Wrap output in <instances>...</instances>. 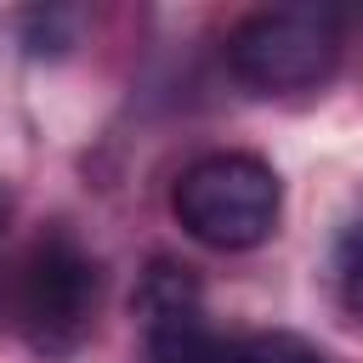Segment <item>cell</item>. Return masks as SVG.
I'll return each instance as SVG.
<instances>
[{
    "label": "cell",
    "mask_w": 363,
    "mask_h": 363,
    "mask_svg": "<svg viewBox=\"0 0 363 363\" xmlns=\"http://www.w3.org/2000/svg\"><path fill=\"white\" fill-rule=\"evenodd\" d=\"M170 210L210 250H255L278 227L284 187L255 153H204L182 170Z\"/></svg>",
    "instance_id": "cell-1"
},
{
    "label": "cell",
    "mask_w": 363,
    "mask_h": 363,
    "mask_svg": "<svg viewBox=\"0 0 363 363\" xmlns=\"http://www.w3.org/2000/svg\"><path fill=\"white\" fill-rule=\"evenodd\" d=\"M340 62V11L335 6H267L227 34V68L255 96L312 91Z\"/></svg>",
    "instance_id": "cell-2"
},
{
    "label": "cell",
    "mask_w": 363,
    "mask_h": 363,
    "mask_svg": "<svg viewBox=\"0 0 363 363\" xmlns=\"http://www.w3.org/2000/svg\"><path fill=\"white\" fill-rule=\"evenodd\" d=\"M96 301H102V272L96 261L68 238V233H45L28 261H23V284H17V318L23 335L40 357H68L85 346L91 323H96Z\"/></svg>",
    "instance_id": "cell-3"
},
{
    "label": "cell",
    "mask_w": 363,
    "mask_h": 363,
    "mask_svg": "<svg viewBox=\"0 0 363 363\" xmlns=\"http://www.w3.org/2000/svg\"><path fill=\"white\" fill-rule=\"evenodd\" d=\"M142 329H147V363H238L244 357V346H233L204 318V301L153 312V318H142Z\"/></svg>",
    "instance_id": "cell-4"
},
{
    "label": "cell",
    "mask_w": 363,
    "mask_h": 363,
    "mask_svg": "<svg viewBox=\"0 0 363 363\" xmlns=\"http://www.w3.org/2000/svg\"><path fill=\"white\" fill-rule=\"evenodd\" d=\"M335 289H340V306L352 318H363V216L335 244Z\"/></svg>",
    "instance_id": "cell-5"
},
{
    "label": "cell",
    "mask_w": 363,
    "mask_h": 363,
    "mask_svg": "<svg viewBox=\"0 0 363 363\" xmlns=\"http://www.w3.org/2000/svg\"><path fill=\"white\" fill-rule=\"evenodd\" d=\"M74 28H79L74 11H28L23 17V45H28V57H68Z\"/></svg>",
    "instance_id": "cell-6"
},
{
    "label": "cell",
    "mask_w": 363,
    "mask_h": 363,
    "mask_svg": "<svg viewBox=\"0 0 363 363\" xmlns=\"http://www.w3.org/2000/svg\"><path fill=\"white\" fill-rule=\"evenodd\" d=\"M238 363H323V352L306 346V340L289 335V329H272V335H255Z\"/></svg>",
    "instance_id": "cell-7"
},
{
    "label": "cell",
    "mask_w": 363,
    "mask_h": 363,
    "mask_svg": "<svg viewBox=\"0 0 363 363\" xmlns=\"http://www.w3.org/2000/svg\"><path fill=\"white\" fill-rule=\"evenodd\" d=\"M11 210H17V199H11V187H6V182H0V233H6V227H11Z\"/></svg>",
    "instance_id": "cell-8"
}]
</instances>
